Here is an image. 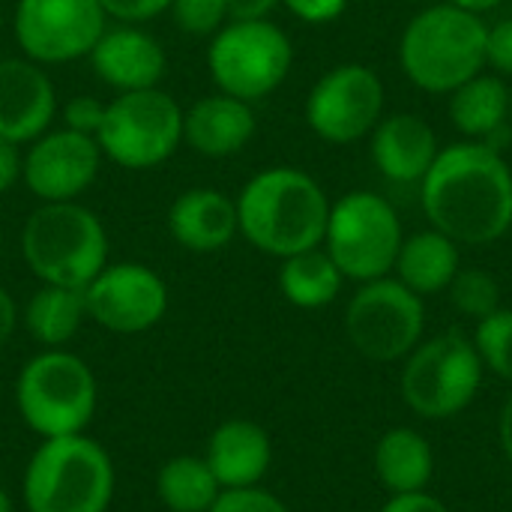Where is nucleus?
Masks as SVG:
<instances>
[{
  "label": "nucleus",
  "mask_w": 512,
  "mask_h": 512,
  "mask_svg": "<svg viewBox=\"0 0 512 512\" xmlns=\"http://www.w3.org/2000/svg\"><path fill=\"white\" fill-rule=\"evenodd\" d=\"M291 15H297L300 21L306 24H324V21H333L345 12L348 0H282Z\"/></svg>",
  "instance_id": "nucleus-35"
},
{
  "label": "nucleus",
  "mask_w": 512,
  "mask_h": 512,
  "mask_svg": "<svg viewBox=\"0 0 512 512\" xmlns=\"http://www.w3.org/2000/svg\"><path fill=\"white\" fill-rule=\"evenodd\" d=\"M450 3H453V6H459V9H468V12L480 15V12H486V9L501 6L504 0H450Z\"/></svg>",
  "instance_id": "nucleus-41"
},
{
  "label": "nucleus",
  "mask_w": 512,
  "mask_h": 512,
  "mask_svg": "<svg viewBox=\"0 0 512 512\" xmlns=\"http://www.w3.org/2000/svg\"><path fill=\"white\" fill-rule=\"evenodd\" d=\"M168 9L177 30L186 36H213L222 24H228L225 0H171Z\"/></svg>",
  "instance_id": "nucleus-30"
},
{
  "label": "nucleus",
  "mask_w": 512,
  "mask_h": 512,
  "mask_svg": "<svg viewBox=\"0 0 512 512\" xmlns=\"http://www.w3.org/2000/svg\"><path fill=\"white\" fill-rule=\"evenodd\" d=\"M99 384L93 369L72 351L45 348L15 378V408L39 438L81 435L96 417Z\"/></svg>",
  "instance_id": "nucleus-6"
},
{
  "label": "nucleus",
  "mask_w": 512,
  "mask_h": 512,
  "mask_svg": "<svg viewBox=\"0 0 512 512\" xmlns=\"http://www.w3.org/2000/svg\"><path fill=\"white\" fill-rule=\"evenodd\" d=\"M501 444H504V450H507L512 462V399L507 402L504 414H501Z\"/></svg>",
  "instance_id": "nucleus-40"
},
{
  "label": "nucleus",
  "mask_w": 512,
  "mask_h": 512,
  "mask_svg": "<svg viewBox=\"0 0 512 512\" xmlns=\"http://www.w3.org/2000/svg\"><path fill=\"white\" fill-rule=\"evenodd\" d=\"M207 512H291L273 492L261 486L246 489H222Z\"/></svg>",
  "instance_id": "nucleus-31"
},
{
  "label": "nucleus",
  "mask_w": 512,
  "mask_h": 512,
  "mask_svg": "<svg viewBox=\"0 0 512 512\" xmlns=\"http://www.w3.org/2000/svg\"><path fill=\"white\" fill-rule=\"evenodd\" d=\"M486 63H492L504 75H512V18H504L495 27H489Z\"/></svg>",
  "instance_id": "nucleus-34"
},
{
  "label": "nucleus",
  "mask_w": 512,
  "mask_h": 512,
  "mask_svg": "<svg viewBox=\"0 0 512 512\" xmlns=\"http://www.w3.org/2000/svg\"><path fill=\"white\" fill-rule=\"evenodd\" d=\"M105 108H108V102H99L96 96H87V93L84 96H75L63 108V123L72 132H81V135H93L96 138L99 126L105 120Z\"/></svg>",
  "instance_id": "nucleus-32"
},
{
  "label": "nucleus",
  "mask_w": 512,
  "mask_h": 512,
  "mask_svg": "<svg viewBox=\"0 0 512 512\" xmlns=\"http://www.w3.org/2000/svg\"><path fill=\"white\" fill-rule=\"evenodd\" d=\"M483 381V357L462 333H444L414 351L402 375V393L414 414L444 420L471 405Z\"/></svg>",
  "instance_id": "nucleus-10"
},
{
  "label": "nucleus",
  "mask_w": 512,
  "mask_h": 512,
  "mask_svg": "<svg viewBox=\"0 0 512 512\" xmlns=\"http://www.w3.org/2000/svg\"><path fill=\"white\" fill-rule=\"evenodd\" d=\"M0 30H3V6H0Z\"/></svg>",
  "instance_id": "nucleus-43"
},
{
  "label": "nucleus",
  "mask_w": 512,
  "mask_h": 512,
  "mask_svg": "<svg viewBox=\"0 0 512 512\" xmlns=\"http://www.w3.org/2000/svg\"><path fill=\"white\" fill-rule=\"evenodd\" d=\"M84 306L87 318L102 330L117 336H138L165 318L168 285L156 270L138 261L105 264L84 288Z\"/></svg>",
  "instance_id": "nucleus-13"
},
{
  "label": "nucleus",
  "mask_w": 512,
  "mask_h": 512,
  "mask_svg": "<svg viewBox=\"0 0 512 512\" xmlns=\"http://www.w3.org/2000/svg\"><path fill=\"white\" fill-rule=\"evenodd\" d=\"M105 15L120 24H144L162 12H168L171 0H99Z\"/></svg>",
  "instance_id": "nucleus-33"
},
{
  "label": "nucleus",
  "mask_w": 512,
  "mask_h": 512,
  "mask_svg": "<svg viewBox=\"0 0 512 512\" xmlns=\"http://www.w3.org/2000/svg\"><path fill=\"white\" fill-rule=\"evenodd\" d=\"M168 231L177 240V246L189 252H219L240 231L237 201L207 186L186 189L183 195L174 198L168 210Z\"/></svg>",
  "instance_id": "nucleus-19"
},
{
  "label": "nucleus",
  "mask_w": 512,
  "mask_h": 512,
  "mask_svg": "<svg viewBox=\"0 0 512 512\" xmlns=\"http://www.w3.org/2000/svg\"><path fill=\"white\" fill-rule=\"evenodd\" d=\"M423 183V210L453 243L486 246L512 225V171L489 144H453L438 153Z\"/></svg>",
  "instance_id": "nucleus-1"
},
{
  "label": "nucleus",
  "mask_w": 512,
  "mask_h": 512,
  "mask_svg": "<svg viewBox=\"0 0 512 512\" xmlns=\"http://www.w3.org/2000/svg\"><path fill=\"white\" fill-rule=\"evenodd\" d=\"M510 114H512V99H510Z\"/></svg>",
  "instance_id": "nucleus-44"
},
{
  "label": "nucleus",
  "mask_w": 512,
  "mask_h": 512,
  "mask_svg": "<svg viewBox=\"0 0 512 512\" xmlns=\"http://www.w3.org/2000/svg\"><path fill=\"white\" fill-rule=\"evenodd\" d=\"M21 255L42 285L84 291L108 264V234L84 204L48 201L21 228Z\"/></svg>",
  "instance_id": "nucleus-4"
},
{
  "label": "nucleus",
  "mask_w": 512,
  "mask_h": 512,
  "mask_svg": "<svg viewBox=\"0 0 512 512\" xmlns=\"http://www.w3.org/2000/svg\"><path fill=\"white\" fill-rule=\"evenodd\" d=\"M15 327H18V306H15V300H12V294L0 285V351H3L6 342L12 339Z\"/></svg>",
  "instance_id": "nucleus-39"
},
{
  "label": "nucleus",
  "mask_w": 512,
  "mask_h": 512,
  "mask_svg": "<svg viewBox=\"0 0 512 512\" xmlns=\"http://www.w3.org/2000/svg\"><path fill=\"white\" fill-rule=\"evenodd\" d=\"M0 512H15V504H12V495L0 486Z\"/></svg>",
  "instance_id": "nucleus-42"
},
{
  "label": "nucleus",
  "mask_w": 512,
  "mask_h": 512,
  "mask_svg": "<svg viewBox=\"0 0 512 512\" xmlns=\"http://www.w3.org/2000/svg\"><path fill=\"white\" fill-rule=\"evenodd\" d=\"M228 3V21H252L267 18L270 9L282 0H225Z\"/></svg>",
  "instance_id": "nucleus-38"
},
{
  "label": "nucleus",
  "mask_w": 512,
  "mask_h": 512,
  "mask_svg": "<svg viewBox=\"0 0 512 512\" xmlns=\"http://www.w3.org/2000/svg\"><path fill=\"white\" fill-rule=\"evenodd\" d=\"M450 297L462 315L483 321L492 312H498L501 291H498V282L486 270H459L456 279L450 282Z\"/></svg>",
  "instance_id": "nucleus-28"
},
{
  "label": "nucleus",
  "mask_w": 512,
  "mask_h": 512,
  "mask_svg": "<svg viewBox=\"0 0 512 512\" xmlns=\"http://www.w3.org/2000/svg\"><path fill=\"white\" fill-rule=\"evenodd\" d=\"M438 138L417 114H393L372 129V159L393 183H417L438 159Z\"/></svg>",
  "instance_id": "nucleus-21"
},
{
  "label": "nucleus",
  "mask_w": 512,
  "mask_h": 512,
  "mask_svg": "<svg viewBox=\"0 0 512 512\" xmlns=\"http://www.w3.org/2000/svg\"><path fill=\"white\" fill-rule=\"evenodd\" d=\"M222 486L204 456H174L156 471V498L171 512H207Z\"/></svg>",
  "instance_id": "nucleus-25"
},
{
  "label": "nucleus",
  "mask_w": 512,
  "mask_h": 512,
  "mask_svg": "<svg viewBox=\"0 0 512 512\" xmlns=\"http://www.w3.org/2000/svg\"><path fill=\"white\" fill-rule=\"evenodd\" d=\"M114 486L108 450L84 432L42 438L21 477L27 512H108Z\"/></svg>",
  "instance_id": "nucleus-3"
},
{
  "label": "nucleus",
  "mask_w": 512,
  "mask_h": 512,
  "mask_svg": "<svg viewBox=\"0 0 512 512\" xmlns=\"http://www.w3.org/2000/svg\"><path fill=\"white\" fill-rule=\"evenodd\" d=\"M102 147L93 135L72 129H48L24 153V183L42 201H75L87 192L99 174Z\"/></svg>",
  "instance_id": "nucleus-15"
},
{
  "label": "nucleus",
  "mask_w": 512,
  "mask_h": 512,
  "mask_svg": "<svg viewBox=\"0 0 512 512\" xmlns=\"http://www.w3.org/2000/svg\"><path fill=\"white\" fill-rule=\"evenodd\" d=\"M477 351L480 357L498 372L501 378L512 381V312L498 309L477 327Z\"/></svg>",
  "instance_id": "nucleus-29"
},
{
  "label": "nucleus",
  "mask_w": 512,
  "mask_h": 512,
  "mask_svg": "<svg viewBox=\"0 0 512 512\" xmlns=\"http://www.w3.org/2000/svg\"><path fill=\"white\" fill-rule=\"evenodd\" d=\"M342 270L321 249H306L291 258H282L279 288L288 303L300 309H321L336 300L342 288Z\"/></svg>",
  "instance_id": "nucleus-27"
},
{
  "label": "nucleus",
  "mask_w": 512,
  "mask_h": 512,
  "mask_svg": "<svg viewBox=\"0 0 512 512\" xmlns=\"http://www.w3.org/2000/svg\"><path fill=\"white\" fill-rule=\"evenodd\" d=\"M105 21L99 0H18L12 30L27 60L57 66L87 57L105 33Z\"/></svg>",
  "instance_id": "nucleus-12"
},
{
  "label": "nucleus",
  "mask_w": 512,
  "mask_h": 512,
  "mask_svg": "<svg viewBox=\"0 0 512 512\" xmlns=\"http://www.w3.org/2000/svg\"><path fill=\"white\" fill-rule=\"evenodd\" d=\"M489 27L453 3L429 6L402 36V69L429 93H453L486 66Z\"/></svg>",
  "instance_id": "nucleus-5"
},
{
  "label": "nucleus",
  "mask_w": 512,
  "mask_h": 512,
  "mask_svg": "<svg viewBox=\"0 0 512 512\" xmlns=\"http://www.w3.org/2000/svg\"><path fill=\"white\" fill-rule=\"evenodd\" d=\"M255 135L252 102L228 93L201 96L183 111V141L210 159H225L240 153Z\"/></svg>",
  "instance_id": "nucleus-18"
},
{
  "label": "nucleus",
  "mask_w": 512,
  "mask_h": 512,
  "mask_svg": "<svg viewBox=\"0 0 512 512\" xmlns=\"http://www.w3.org/2000/svg\"><path fill=\"white\" fill-rule=\"evenodd\" d=\"M87 318L84 291L63 285H42L24 306V327L42 348L69 345Z\"/></svg>",
  "instance_id": "nucleus-23"
},
{
  "label": "nucleus",
  "mask_w": 512,
  "mask_h": 512,
  "mask_svg": "<svg viewBox=\"0 0 512 512\" xmlns=\"http://www.w3.org/2000/svg\"><path fill=\"white\" fill-rule=\"evenodd\" d=\"M399 282L414 294H438L450 288L459 273V249L441 231H423L402 240L396 258Z\"/></svg>",
  "instance_id": "nucleus-22"
},
{
  "label": "nucleus",
  "mask_w": 512,
  "mask_h": 512,
  "mask_svg": "<svg viewBox=\"0 0 512 512\" xmlns=\"http://www.w3.org/2000/svg\"><path fill=\"white\" fill-rule=\"evenodd\" d=\"M510 99L512 93L504 87L501 78L474 75L471 81L453 90L450 117L459 132L471 138H486V135H495L507 123Z\"/></svg>",
  "instance_id": "nucleus-26"
},
{
  "label": "nucleus",
  "mask_w": 512,
  "mask_h": 512,
  "mask_svg": "<svg viewBox=\"0 0 512 512\" xmlns=\"http://www.w3.org/2000/svg\"><path fill=\"white\" fill-rule=\"evenodd\" d=\"M432 465V450L414 429H393L378 441L375 471L381 483L396 495L423 492L432 477Z\"/></svg>",
  "instance_id": "nucleus-24"
},
{
  "label": "nucleus",
  "mask_w": 512,
  "mask_h": 512,
  "mask_svg": "<svg viewBox=\"0 0 512 512\" xmlns=\"http://www.w3.org/2000/svg\"><path fill=\"white\" fill-rule=\"evenodd\" d=\"M24 171V156H21V144L0 138V195H6Z\"/></svg>",
  "instance_id": "nucleus-36"
},
{
  "label": "nucleus",
  "mask_w": 512,
  "mask_h": 512,
  "mask_svg": "<svg viewBox=\"0 0 512 512\" xmlns=\"http://www.w3.org/2000/svg\"><path fill=\"white\" fill-rule=\"evenodd\" d=\"M102 156L129 171L168 162L183 144V108L159 87L117 93L96 132Z\"/></svg>",
  "instance_id": "nucleus-7"
},
{
  "label": "nucleus",
  "mask_w": 512,
  "mask_h": 512,
  "mask_svg": "<svg viewBox=\"0 0 512 512\" xmlns=\"http://www.w3.org/2000/svg\"><path fill=\"white\" fill-rule=\"evenodd\" d=\"M240 234L261 252L291 258L318 249L330 222L324 189L300 168H267L255 174L237 198Z\"/></svg>",
  "instance_id": "nucleus-2"
},
{
  "label": "nucleus",
  "mask_w": 512,
  "mask_h": 512,
  "mask_svg": "<svg viewBox=\"0 0 512 512\" xmlns=\"http://www.w3.org/2000/svg\"><path fill=\"white\" fill-rule=\"evenodd\" d=\"M327 255L342 276L357 282L384 279L402 249V225L390 201L372 192H351L330 207Z\"/></svg>",
  "instance_id": "nucleus-9"
},
{
  "label": "nucleus",
  "mask_w": 512,
  "mask_h": 512,
  "mask_svg": "<svg viewBox=\"0 0 512 512\" xmlns=\"http://www.w3.org/2000/svg\"><path fill=\"white\" fill-rule=\"evenodd\" d=\"M87 57L96 75L117 93L156 87L168 66L162 42L135 24H120L111 30L105 27V33L99 36Z\"/></svg>",
  "instance_id": "nucleus-17"
},
{
  "label": "nucleus",
  "mask_w": 512,
  "mask_h": 512,
  "mask_svg": "<svg viewBox=\"0 0 512 512\" xmlns=\"http://www.w3.org/2000/svg\"><path fill=\"white\" fill-rule=\"evenodd\" d=\"M57 93L48 72L27 57L0 60V138L30 144L48 132Z\"/></svg>",
  "instance_id": "nucleus-16"
},
{
  "label": "nucleus",
  "mask_w": 512,
  "mask_h": 512,
  "mask_svg": "<svg viewBox=\"0 0 512 512\" xmlns=\"http://www.w3.org/2000/svg\"><path fill=\"white\" fill-rule=\"evenodd\" d=\"M291 39L267 18L222 24L207 48V69L219 93L255 102L270 96L291 69Z\"/></svg>",
  "instance_id": "nucleus-8"
},
{
  "label": "nucleus",
  "mask_w": 512,
  "mask_h": 512,
  "mask_svg": "<svg viewBox=\"0 0 512 512\" xmlns=\"http://www.w3.org/2000/svg\"><path fill=\"white\" fill-rule=\"evenodd\" d=\"M381 512H447V507L426 492H405V495H393V501Z\"/></svg>",
  "instance_id": "nucleus-37"
},
{
  "label": "nucleus",
  "mask_w": 512,
  "mask_h": 512,
  "mask_svg": "<svg viewBox=\"0 0 512 512\" xmlns=\"http://www.w3.org/2000/svg\"><path fill=\"white\" fill-rule=\"evenodd\" d=\"M381 108V78L363 63H342L312 87L306 99V120L318 138L330 144H348L378 126Z\"/></svg>",
  "instance_id": "nucleus-14"
},
{
  "label": "nucleus",
  "mask_w": 512,
  "mask_h": 512,
  "mask_svg": "<svg viewBox=\"0 0 512 512\" xmlns=\"http://www.w3.org/2000/svg\"><path fill=\"white\" fill-rule=\"evenodd\" d=\"M423 300L396 279L366 282L345 312L351 345L378 363H390L417 348L423 333Z\"/></svg>",
  "instance_id": "nucleus-11"
},
{
  "label": "nucleus",
  "mask_w": 512,
  "mask_h": 512,
  "mask_svg": "<svg viewBox=\"0 0 512 512\" xmlns=\"http://www.w3.org/2000/svg\"><path fill=\"white\" fill-rule=\"evenodd\" d=\"M204 459L222 489H246L258 486L270 471L273 444L258 423L234 417L213 429V435L207 438Z\"/></svg>",
  "instance_id": "nucleus-20"
}]
</instances>
